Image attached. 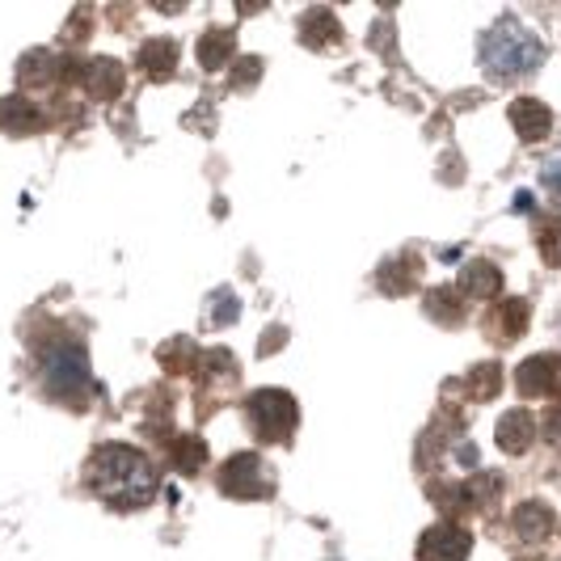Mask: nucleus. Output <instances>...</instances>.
Segmentation results:
<instances>
[{
    "label": "nucleus",
    "mask_w": 561,
    "mask_h": 561,
    "mask_svg": "<svg viewBox=\"0 0 561 561\" xmlns=\"http://www.w3.org/2000/svg\"><path fill=\"white\" fill-rule=\"evenodd\" d=\"M515 389L524 397H553L561 389V355L540 351L515 367Z\"/></svg>",
    "instance_id": "7"
},
{
    "label": "nucleus",
    "mask_w": 561,
    "mask_h": 561,
    "mask_svg": "<svg viewBox=\"0 0 561 561\" xmlns=\"http://www.w3.org/2000/svg\"><path fill=\"white\" fill-rule=\"evenodd\" d=\"M279 342H283V330H271V334H266V342H262V355H271Z\"/></svg>",
    "instance_id": "28"
},
{
    "label": "nucleus",
    "mask_w": 561,
    "mask_h": 561,
    "mask_svg": "<svg viewBox=\"0 0 561 561\" xmlns=\"http://www.w3.org/2000/svg\"><path fill=\"white\" fill-rule=\"evenodd\" d=\"M43 385L59 401H84L89 393V355L77 337H56L51 346H43Z\"/></svg>",
    "instance_id": "3"
},
{
    "label": "nucleus",
    "mask_w": 561,
    "mask_h": 561,
    "mask_svg": "<svg viewBox=\"0 0 561 561\" xmlns=\"http://www.w3.org/2000/svg\"><path fill=\"white\" fill-rule=\"evenodd\" d=\"M511 524H515L519 540H528V545H540V540H549V533L558 528V519H553L549 503H540V499H528V503L515 506Z\"/></svg>",
    "instance_id": "12"
},
{
    "label": "nucleus",
    "mask_w": 561,
    "mask_h": 561,
    "mask_svg": "<svg viewBox=\"0 0 561 561\" xmlns=\"http://www.w3.org/2000/svg\"><path fill=\"white\" fill-rule=\"evenodd\" d=\"M545 439H553L561 448V401H553L549 414H545Z\"/></svg>",
    "instance_id": "26"
},
{
    "label": "nucleus",
    "mask_w": 561,
    "mask_h": 561,
    "mask_svg": "<svg viewBox=\"0 0 561 561\" xmlns=\"http://www.w3.org/2000/svg\"><path fill=\"white\" fill-rule=\"evenodd\" d=\"M465 485H469V494H473L478 511H485V506L499 499V490H503V485H499V478H490V473H478V478L465 481Z\"/></svg>",
    "instance_id": "25"
},
{
    "label": "nucleus",
    "mask_w": 561,
    "mask_h": 561,
    "mask_svg": "<svg viewBox=\"0 0 561 561\" xmlns=\"http://www.w3.org/2000/svg\"><path fill=\"white\" fill-rule=\"evenodd\" d=\"M528 321H533V305L528 300H503V305H494L490 317H485V334L499 337V342H515V337L528 330Z\"/></svg>",
    "instance_id": "10"
},
{
    "label": "nucleus",
    "mask_w": 561,
    "mask_h": 561,
    "mask_svg": "<svg viewBox=\"0 0 561 561\" xmlns=\"http://www.w3.org/2000/svg\"><path fill=\"white\" fill-rule=\"evenodd\" d=\"M241 317V305H237V291H228L220 287L216 296H211V309H207V325H216V330H225Z\"/></svg>",
    "instance_id": "23"
},
{
    "label": "nucleus",
    "mask_w": 561,
    "mask_h": 561,
    "mask_svg": "<svg viewBox=\"0 0 561 561\" xmlns=\"http://www.w3.org/2000/svg\"><path fill=\"white\" fill-rule=\"evenodd\" d=\"M460 296H473V300H494L499 291H503V271L494 266V262H485V257H478V262H469L465 271H460Z\"/></svg>",
    "instance_id": "13"
},
{
    "label": "nucleus",
    "mask_w": 561,
    "mask_h": 561,
    "mask_svg": "<svg viewBox=\"0 0 561 561\" xmlns=\"http://www.w3.org/2000/svg\"><path fill=\"white\" fill-rule=\"evenodd\" d=\"M64 68H68V81H81L93 102H114L123 93V64L118 59H93L84 72L77 64H64Z\"/></svg>",
    "instance_id": "8"
},
{
    "label": "nucleus",
    "mask_w": 561,
    "mask_h": 561,
    "mask_svg": "<svg viewBox=\"0 0 561 561\" xmlns=\"http://www.w3.org/2000/svg\"><path fill=\"white\" fill-rule=\"evenodd\" d=\"M43 123H47V114L38 111L34 102H26V98H4L0 102V127L13 131V136H34Z\"/></svg>",
    "instance_id": "15"
},
{
    "label": "nucleus",
    "mask_w": 561,
    "mask_h": 561,
    "mask_svg": "<svg viewBox=\"0 0 561 561\" xmlns=\"http://www.w3.org/2000/svg\"><path fill=\"white\" fill-rule=\"evenodd\" d=\"M300 38H305V47L325 51V47H337V43H342V26H337V18L330 9H309V13L300 18Z\"/></svg>",
    "instance_id": "14"
},
{
    "label": "nucleus",
    "mask_w": 561,
    "mask_h": 561,
    "mask_svg": "<svg viewBox=\"0 0 561 561\" xmlns=\"http://www.w3.org/2000/svg\"><path fill=\"white\" fill-rule=\"evenodd\" d=\"M533 561H545V558H533Z\"/></svg>",
    "instance_id": "29"
},
{
    "label": "nucleus",
    "mask_w": 561,
    "mask_h": 561,
    "mask_svg": "<svg viewBox=\"0 0 561 561\" xmlns=\"http://www.w3.org/2000/svg\"><path fill=\"white\" fill-rule=\"evenodd\" d=\"M469 553H473V536L451 519L426 528L419 540V561H469Z\"/></svg>",
    "instance_id": "6"
},
{
    "label": "nucleus",
    "mask_w": 561,
    "mask_h": 561,
    "mask_svg": "<svg viewBox=\"0 0 561 561\" xmlns=\"http://www.w3.org/2000/svg\"><path fill=\"white\" fill-rule=\"evenodd\" d=\"M203 460H207V448H203L198 435H178V439H173V465H178L182 473H198Z\"/></svg>",
    "instance_id": "22"
},
{
    "label": "nucleus",
    "mask_w": 561,
    "mask_h": 561,
    "mask_svg": "<svg viewBox=\"0 0 561 561\" xmlns=\"http://www.w3.org/2000/svg\"><path fill=\"white\" fill-rule=\"evenodd\" d=\"M198 64L207 68V72H216V68H225L232 51H237V34L232 30H207L203 38H198Z\"/></svg>",
    "instance_id": "18"
},
{
    "label": "nucleus",
    "mask_w": 561,
    "mask_h": 561,
    "mask_svg": "<svg viewBox=\"0 0 561 561\" xmlns=\"http://www.w3.org/2000/svg\"><path fill=\"white\" fill-rule=\"evenodd\" d=\"M56 64L59 59L47 51V47H34L22 56V68H18V81L26 84V89H38V84L56 81Z\"/></svg>",
    "instance_id": "20"
},
{
    "label": "nucleus",
    "mask_w": 561,
    "mask_h": 561,
    "mask_svg": "<svg viewBox=\"0 0 561 561\" xmlns=\"http://www.w3.org/2000/svg\"><path fill=\"white\" fill-rule=\"evenodd\" d=\"M511 127L519 131V140H545L553 131V111L540 102V98H515L511 102Z\"/></svg>",
    "instance_id": "9"
},
{
    "label": "nucleus",
    "mask_w": 561,
    "mask_h": 561,
    "mask_svg": "<svg viewBox=\"0 0 561 561\" xmlns=\"http://www.w3.org/2000/svg\"><path fill=\"white\" fill-rule=\"evenodd\" d=\"M536 439V419L528 410H511L499 419V431H494V444L506 451V456H524V451L533 448Z\"/></svg>",
    "instance_id": "11"
},
{
    "label": "nucleus",
    "mask_w": 561,
    "mask_h": 561,
    "mask_svg": "<svg viewBox=\"0 0 561 561\" xmlns=\"http://www.w3.org/2000/svg\"><path fill=\"white\" fill-rule=\"evenodd\" d=\"M84 485L102 503L118 506V511H140V506H148L157 499L161 473H157V465L140 448L102 444V448L89 456V465H84Z\"/></svg>",
    "instance_id": "1"
},
{
    "label": "nucleus",
    "mask_w": 561,
    "mask_h": 561,
    "mask_svg": "<svg viewBox=\"0 0 561 561\" xmlns=\"http://www.w3.org/2000/svg\"><path fill=\"white\" fill-rule=\"evenodd\" d=\"M245 414H250L253 435L262 444H287L296 422H300V410H296V397L283 393V389H257L245 401Z\"/></svg>",
    "instance_id": "4"
},
{
    "label": "nucleus",
    "mask_w": 561,
    "mask_h": 561,
    "mask_svg": "<svg viewBox=\"0 0 561 561\" xmlns=\"http://www.w3.org/2000/svg\"><path fill=\"white\" fill-rule=\"evenodd\" d=\"M545 59V47L533 30H524L515 18H503L499 26L481 38V64L490 72V81H515L524 72H533Z\"/></svg>",
    "instance_id": "2"
},
{
    "label": "nucleus",
    "mask_w": 561,
    "mask_h": 561,
    "mask_svg": "<svg viewBox=\"0 0 561 561\" xmlns=\"http://www.w3.org/2000/svg\"><path fill=\"white\" fill-rule=\"evenodd\" d=\"M465 389L473 401H494V397L503 393V367L499 364H478L469 371V380H465Z\"/></svg>",
    "instance_id": "21"
},
{
    "label": "nucleus",
    "mask_w": 561,
    "mask_h": 561,
    "mask_svg": "<svg viewBox=\"0 0 561 561\" xmlns=\"http://www.w3.org/2000/svg\"><path fill=\"white\" fill-rule=\"evenodd\" d=\"M140 68L152 81H169L178 68V43L173 38H148L140 47Z\"/></svg>",
    "instance_id": "16"
},
{
    "label": "nucleus",
    "mask_w": 561,
    "mask_h": 561,
    "mask_svg": "<svg viewBox=\"0 0 561 561\" xmlns=\"http://www.w3.org/2000/svg\"><path fill=\"white\" fill-rule=\"evenodd\" d=\"M220 490H225L228 499H266L271 494V469H266V460L257 456V451H237V456H228L225 465H220Z\"/></svg>",
    "instance_id": "5"
},
{
    "label": "nucleus",
    "mask_w": 561,
    "mask_h": 561,
    "mask_svg": "<svg viewBox=\"0 0 561 561\" xmlns=\"http://www.w3.org/2000/svg\"><path fill=\"white\" fill-rule=\"evenodd\" d=\"M426 317L439 325H460L465 321V296L460 287H431L426 291Z\"/></svg>",
    "instance_id": "17"
},
{
    "label": "nucleus",
    "mask_w": 561,
    "mask_h": 561,
    "mask_svg": "<svg viewBox=\"0 0 561 561\" xmlns=\"http://www.w3.org/2000/svg\"><path fill=\"white\" fill-rule=\"evenodd\" d=\"M545 182H549V186H553V191L561 195V157H553V161L545 165Z\"/></svg>",
    "instance_id": "27"
},
{
    "label": "nucleus",
    "mask_w": 561,
    "mask_h": 561,
    "mask_svg": "<svg viewBox=\"0 0 561 561\" xmlns=\"http://www.w3.org/2000/svg\"><path fill=\"white\" fill-rule=\"evenodd\" d=\"M414 283H419V257L414 253H401V257L380 266V291H389V296H405Z\"/></svg>",
    "instance_id": "19"
},
{
    "label": "nucleus",
    "mask_w": 561,
    "mask_h": 561,
    "mask_svg": "<svg viewBox=\"0 0 561 561\" xmlns=\"http://www.w3.org/2000/svg\"><path fill=\"white\" fill-rule=\"evenodd\" d=\"M536 245H540V257L549 262V266H561V220H545L540 225V237H536Z\"/></svg>",
    "instance_id": "24"
}]
</instances>
